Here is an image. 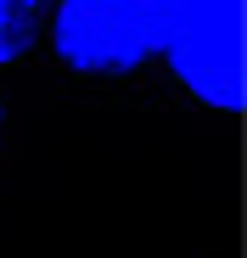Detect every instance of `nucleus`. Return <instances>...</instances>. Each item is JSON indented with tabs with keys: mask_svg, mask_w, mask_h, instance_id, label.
<instances>
[{
	"mask_svg": "<svg viewBox=\"0 0 247 258\" xmlns=\"http://www.w3.org/2000/svg\"><path fill=\"white\" fill-rule=\"evenodd\" d=\"M174 0H62L51 17L56 56L85 79H124L163 56Z\"/></svg>",
	"mask_w": 247,
	"mask_h": 258,
	"instance_id": "f257e3e1",
	"label": "nucleus"
},
{
	"mask_svg": "<svg viewBox=\"0 0 247 258\" xmlns=\"http://www.w3.org/2000/svg\"><path fill=\"white\" fill-rule=\"evenodd\" d=\"M163 56L202 107L247 112V0H174Z\"/></svg>",
	"mask_w": 247,
	"mask_h": 258,
	"instance_id": "f03ea898",
	"label": "nucleus"
},
{
	"mask_svg": "<svg viewBox=\"0 0 247 258\" xmlns=\"http://www.w3.org/2000/svg\"><path fill=\"white\" fill-rule=\"evenodd\" d=\"M45 28V0H0V68L34 51Z\"/></svg>",
	"mask_w": 247,
	"mask_h": 258,
	"instance_id": "7ed1b4c3",
	"label": "nucleus"
}]
</instances>
